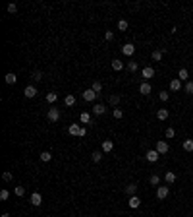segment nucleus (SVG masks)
I'll return each mask as SVG.
<instances>
[{
  "label": "nucleus",
  "mask_w": 193,
  "mask_h": 217,
  "mask_svg": "<svg viewBox=\"0 0 193 217\" xmlns=\"http://www.w3.org/2000/svg\"><path fill=\"white\" fill-rule=\"evenodd\" d=\"M68 132H70L72 136H79V138H83V136L87 134V130L83 126H79V124H70V126H68Z\"/></svg>",
  "instance_id": "f257e3e1"
},
{
  "label": "nucleus",
  "mask_w": 193,
  "mask_h": 217,
  "mask_svg": "<svg viewBox=\"0 0 193 217\" xmlns=\"http://www.w3.org/2000/svg\"><path fill=\"white\" fill-rule=\"evenodd\" d=\"M47 118H48L50 122H58V120H60V111L56 109V107L48 109V112H47Z\"/></svg>",
  "instance_id": "f03ea898"
},
{
  "label": "nucleus",
  "mask_w": 193,
  "mask_h": 217,
  "mask_svg": "<svg viewBox=\"0 0 193 217\" xmlns=\"http://www.w3.org/2000/svg\"><path fill=\"white\" fill-rule=\"evenodd\" d=\"M155 149H156L158 153H160V155H166V153H168V149H170V147H168V142H164V140H158Z\"/></svg>",
  "instance_id": "7ed1b4c3"
},
{
  "label": "nucleus",
  "mask_w": 193,
  "mask_h": 217,
  "mask_svg": "<svg viewBox=\"0 0 193 217\" xmlns=\"http://www.w3.org/2000/svg\"><path fill=\"white\" fill-rule=\"evenodd\" d=\"M158 157H160V153H158L156 149H149V151L145 153V159H147L149 163H156V161H158Z\"/></svg>",
  "instance_id": "20e7f679"
},
{
  "label": "nucleus",
  "mask_w": 193,
  "mask_h": 217,
  "mask_svg": "<svg viewBox=\"0 0 193 217\" xmlns=\"http://www.w3.org/2000/svg\"><path fill=\"white\" fill-rule=\"evenodd\" d=\"M168 194H170V188H168V186H158V188H156V198H158V200H166Z\"/></svg>",
  "instance_id": "39448f33"
},
{
  "label": "nucleus",
  "mask_w": 193,
  "mask_h": 217,
  "mask_svg": "<svg viewBox=\"0 0 193 217\" xmlns=\"http://www.w3.org/2000/svg\"><path fill=\"white\" fill-rule=\"evenodd\" d=\"M29 202L35 205V208H39V205L43 203V196H41L39 192H33V194H31V198H29Z\"/></svg>",
  "instance_id": "423d86ee"
},
{
  "label": "nucleus",
  "mask_w": 193,
  "mask_h": 217,
  "mask_svg": "<svg viewBox=\"0 0 193 217\" xmlns=\"http://www.w3.org/2000/svg\"><path fill=\"white\" fill-rule=\"evenodd\" d=\"M23 95H25L27 99H33V97L37 95V87H35V85H27V87L23 89Z\"/></svg>",
  "instance_id": "0eeeda50"
},
{
  "label": "nucleus",
  "mask_w": 193,
  "mask_h": 217,
  "mask_svg": "<svg viewBox=\"0 0 193 217\" xmlns=\"http://www.w3.org/2000/svg\"><path fill=\"white\" fill-rule=\"evenodd\" d=\"M83 99H85L87 103H93V101L97 99V93H95L93 89H85V91H83Z\"/></svg>",
  "instance_id": "6e6552de"
},
{
  "label": "nucleus",
  "mask_w": 193,
  "mask_h": 217,
  "mask_svg": "<svg viewBox=\"0 0 193 217\" xmlns=\"http://www.w3.org/2000/svg\"><path fill=\"white\" fill-rule=\"evenodd\" d=\"M122 52L126 54V56H131V54L135 52V45H133V43H126V45L122 47Z\"/></svg>",
  "instance_id": "1a4fd4ad"
},
{
  "label": "nucleus",
  "mask_w": 193,
  "mask_h": 217,
  "mask_svg": "<svg viewBox=\"0 0 193 217\" xmlns=\"http://www.w3.org/2000/svg\"><path fill=\"white\" fill-rule=\"evenodd\" d=\"M141 76H143V79H151V78L155 76V70H153L151 66H147V68H143V70H141Z\"/></svg>",
  "instance_id": "9d476101"
},
{
  "label": "nucleus",
  "mask_w": 193,
  "mask_h": 217,
  "mask_svg": "<svg viewBox=\"0 0 193 217\" xmlns=\"http://www.w3.org/2000/svg\"><path fill=\"white\" fill-rule=\"evenodd\" d=\"M178 79H180V82H187V79H189V72H187V68H180V72H178Z\"/></svg>",
  "instance_id": "9b49d317"
},
{
  "label": "nucleus",
  "mask_w": 193,
  "mask_h": 217,
  "mask_svg": "<svg viewBox=\"0 0 193 217\" xmlns=\"http://www.w3.org/2000/svg\"><path fill=\"white\" fill-rule=\"evenodd\" d=\"M164 51H166V49H158V51H153L151 58H153L155 62H160V60H162V54H164Z\"/></svg>",
  "instance_id": "f8f14e48"
},
{
  "label": "nucleus",
  "mask_w": 193,
  "mask_h": 217,
  "mask_svg": "<svg viewBox=\"0 0 193 217\" xmlns=\"http://www.w3.org/2000/svg\"><path fill=\"white\" fill-rule=\"evenodd\" d=\"M139 93H141V95H149V93H151V84H149V82H143V84L139 85Z\"/></svg>",
  "instance_id": "ddd939ff"
},
{
  "label": "nucleus",
  "mask_w": 193,
  "mask_h": 217,
  "mask_svg": "<svg viewBox=\"0 0 193 217\" xmlns=\"http://www.w3.org/2000/svg\"><path fill=\"white\" fill-rule=\"evenodd\" d=\"M168 117H170L168 109H158V111H156V118H158V120H166Z\"/></svg>",
  "instance_id": "4468645a"
},
{
  "label": "nucleus",
  "mask_w": 193,
  "mask_h": 217,
  "mask_svg": "<svg viewBox=\"0 0 193 217\" xmlns=\"http://www.w3.org/2000/svg\"><path fill=\"white\" fill-rule=\"evenodd\" d=\"M128 203H130V208H133V209H137V208H139V205H141V200H139L137 196H130V202H128Z\"/></svg>",
  "instance_id": "2eb2a0df"
},
{
  "label": "nucleus",
  "mask_w": 193,
  "mask_h": 217,
  "mask_svg": "<svg viewBox=\"0 0 193 217\" xmlns=\"http://www.w3.org/2000/svg\"><path fill=\"white\" fill-rule=\"evenodd\" d=\"M79 120H81V124H93V118H91L89 112H81V115H79Z\"/></svg>",
  "instance_id": "dca6fc26"
},
{
  "label": "nucleus",
  "mask_w": 193,
  "mask_h": 217,
  "mask_svg": "<svg viewBox=\"0 0 193 217\" xmlns=\"http://www.w3.org/2000/svg\"><path fill=\"white\" fill-rule=\"evenodd\" d=\"M112 149H114V144H112V140H104V142H103V151H104V153H110Z\"/></svg>",
  "instance_id": "f3484780"
},
{
  "label": "nucleus",
  "mask_w": 193,
  "mask_h": 217,
  "mask_svg": "<svg viewBox=\"0 0 193 217\" xmlns=\"http://www.w3.org/2000/svg\"><path fill=\"white\" fill-rule=\"evenodd\" d=\"M164 180H166V184H174V182H176V175L172 173V171H166Z\"/></svg>",
  "instance_id": "a211bd4d"
},
{
  "label": "nucleus",
  "mask_w": 193,
  "mask_h": 217,
  "mask_svg": "<svg viewBox=\"0 0 193 217\" xmlns=\"http://www.w3.org/2000/svg\"><path fill=\"white\" fill-rule=\"evenodd\" d=\"M4 82H6V84H10V85H14V84L18 82V76L10 72V74H6V76H4Z\"/></svg>",
  "instance_id": "6ab92c4d"
},
{
  "label": "nucleus",
  "mask_w": 193,
  "mask_h": 217,
  "mask_svg": "<svg viewBox=\"0 0 193 217\" xmlns=\"http://www.w3.org/2000/svg\"><path fill=\"white\" fill-rule=\"evenodd\" d=\"M126 192L130 194V196H137V184H133V182H131V184H128V186H126Z\"/></svg>",
  "instance_id": "aec40b11"
},
{
  "label": "nucleus",
  "mask_w": 193,
  "mask_h": 217,
  "mask_svg": "<svg viewBox=\"0 0 193 217\" xmlns=\"http://www.w3.org/2000/svg\"><path fill=\"white\" fill-rule=\"evenodd\" d=\"M170 89H172V91H180V89H181V82H180L178 78L170 82Z\"/></svg>",
  "instance_id": "412c9836"
},
{
  "label": "nucleus",
  "mask_w": 193,
  "mask_h": 217,
  "mask_svg": "<svg viewBox=\"0 0 193 217\" xmlns=\"http://www.w3.org/2000/svg\"><path fill=\"white\" fill-rule=\"evenodd\" d=\"M93 112H95V115H104V112H106V109H104V105L97 103V105L93 107Z\"/></svg>",
  "instance_id": "4be33fe9"
},
{
  "label": "nucleus",
  "mask_w": 193,
  "mask_h": 217,
  "mask_svg": "<svg viewBox=\"0 0 193 217\" xmlns=\"http://www.w3.org/2000/svg\"><path fill=\"white\" fill-rule=\"evenodd\" d=\"M64 103H66V107H74V105H75V97H74V95H66V97H64Z\"/></svg>",
  "instance_id": "5701e85b"
},
{
  "label": "nucleus",
  "mask_w": 193,
  "mask_h": 217,
  "mask_svg": "<svg viewBox=\"0 0 193 217\" xmlns=\"http://www.w3.org/2000/svg\"><path fill=\"white\" fill-rule=\"evenodd\" d=\"M103 155H104V151H93V153H91V159H93L95 163H99L100 159H103Z\"/></svg>",
  "instance_id": "b1692460"
},
{
  "label": "nucleus",
  "mask_w": 193,
  "mask_h": 217,
  "mask_svg": "<svg viewBox=\"0 0 193 217\" xmlns=\"http://www.w3.org/2000/svg\"><path fill=\"white\" fill-rule=\"evenodd\" d=\"M112 68H114L116 72H120V70H124V62H120L118 58H114V60H112Z\"/></svg>",
  "instance_id": "393cba45"
},
{
  "label": "nucleus",
  "mask_w": 193,
  "mask_h": 217,
  "mask_svg": "<svg viewBox=\"0 0 193 217\" xmlns=\"http://www.w3.org/2000/svg\"><path fill=\"white\" fill-rule=\"evenodd\" d=\"M50 159H52V153H50V151H43V153H41V161H43V163H48Z\"/></svg>",
  "instance_id": "a878e982"
},
{
  "label": "nucleus",
  "mask_w": 193,
  "mask_h": 217,
  "mask_svg": "<svg viewBox=\"0 0 193 217\" xmlns=\"http://www.w3.org/2000/svg\"><path fill=\"white\" fill-rule=\"evenodd\" d=\"M126 68H128L130 72H135V70H137V68H139V64L135 62V60H131V62H128V64H126Z\"/></svg>",
  "instance_id": "bb28decb"
},
{
  "label": "nucleus",
  "mask_w": 193,
  "mask_h": 217,
  "mask_svg": "<svg viewBox=\"0 0 193 217\" xmlns=\"http://www.w3.org/2000/svg\"><path fill=\"white\" fill-rule=\"evenodd\" d=\"M91 89H93V91H95V93L99 95V93H100V91H103V84H100V82H93V87H91Z\"/></svg>",
  "instance_id": "cd10ccee"
},
{
  "label": "nucleus",
  "mask_w": 193,
  "mask_h": 217,
  "mask_svg": "<svg viewBox=\"0 0 193 217\" xmlns=\"http://www.w3.org/2000/svg\"><path fill=\"white\" fill-rule=\"evenodd\" d=\"M128 25H130V24H128L126 19H120V21H118V29H120V31H126Z\"/></svg>",
  "instance_id": "c85d7f7f"
},
{
  "label": "nucleus",
  "mask_w": 193,
  "mask_h": 217,
  "mask_svg": "<svg viewBox=\"0 0 193 217\" xmlns=\"http://www.w3.org/2000/svg\"><path fill=\"white\" fill-rule=\"evenodd\" d=\"M56 99H58V93H54V91H50V93H47V101H48V103H54Z\"/></svg>",
  "instance_id": "c756f323"
},
{
  "label": "nucleus",
  "mask_w": 193,
  "mask_h": 217,
  "mask_svg": "<svg viewBox=\"0 0 193 217\" xmlns=\"http://www.w3.org/2000/svg\"><path fill=\"white\" fill-rule=\"evenodd\" d=\"M184 149L185 151H193V140H185L184 142Z\"/></svg>",
  "instance_id": "7c9ffc66"
},
{
  "label": "nucleus",
  "mask_w": 193,
  "mask_h": 217,
  "mask_svg": "<svg viewBox=\"0 0 193 217\" xmlns=\"http://www.w3.org/2000/svg\"><path fill=\"white\" fill-rule=\"evenodd\" d=\"M184 91H185L187 95H193V82H187L185 87H184Z\"/></svg>",
  "instance_id": "2f4dec72"
},
{
  "label": "nucleus",
  "mask_w": 193,
  "mask_h": 217,
  "mask_svg": "<svg viewBox=\"0 0 193 217\" xmlns=\"http://www.w3.org/2000/svg\"><path fill=\"white\" fill-rule=\"evenodd\" d=\"M112 115H114V118H118V120H120V118L124 117V111L118 107V109H114V111H112Z\"/></svg>",
  "instance_id": "473e14b6"
},
{
  "label": "nucleus",
  "mask_w": 193,
  "mask_h": 217,
  "mask_svg": "<svg viewBox=\"0 0 193 217\" xmlns=\"http://www.w3.org/2000/svg\"><path fill=\"white\" fill-rule=\"evenodd\" d=\"M149 182H151V184H153V186H156V184H158V182H160V178H158V175H151V178H149Z\"/></svg>",
  "instance_id": "72a5a7b5"
},
{
  "label": "nucleus",
  "mask_w": 193,
  "mask_h": 217,
  "mask_svg": "<svg viewBox=\"0 0 193 217\" xmlns=\"http://www.w3.org/2000/svg\"><path fill=\"white\" fill-rule=\"evenodd\" d=\"M110 105H118V103H120V95H110Z\"/></svg>",
  "instance_id": "f704fd0d"
},
{
  "label": "nucleus",
  "mask_w": 193,
  "mask_h": 217,
  "mask_svg": "<svg viewBox=\"0 0 193 217\" xmlns=\"http://www.w3.org/2000/svg\"><path fill=\"white\" fill-rule=\"evenodd\" d=\"M14 192H16V196H23V194H25V188H23V186H16Z\"/></svg>",
  "instance_id": "c9c22d12"
},
{
  "label": "nucleus",
  "mask_w": 193,
  "mask_h": 217,
  "mask_svg": "<svg viewBox=\"0 0 193 217\" xmlns=\"http://www.w3.org/2000/svg\"><path fill=\"white\" fill-rule=\"evenodd\" d=\"M2 178H4L6 182H10V180H12V178H14V175H12V173H10V171H6V173L2 175Z\"/></svg>",
  "instance_id": "e433bc0d"
},
{
  "label": "nucleus",
  "mask_w": 193,
  "mask_h": 217,
  "mask_svg": "<svg viewBox=\"0 0 193 217\" xmlns=\"http://www.w3.org/2000/svg\"><path fill=\"white\" fill-rule=\"evenodd\" d=\"M158 97H160V101H168V99H170V93H166V91H160V93H158Z\"/></svg>",
  "instance_id": "4c0bfd02"
},
{
  "label": "nucleus",
  "mask_w": 193,
  "mask_h": 217,
  "mask_svg": "<svg viewBox=\"0 0 193 217\" xmlns=\"http://www.w3.org/2000/svg\"><path fill=\"white\" fill-rule=\"evenodd\" d=\"M8 12H10V14H16V12H18V6H16L14 2H12V4H8Z\"/></svg>",
  "instance_id": "58836bf2"
},
{
  "label": "nucleus",
  "mask_w": 193,
  "mask_h": 217,
  "mask_svg": "<svg viewBox=\"0 0 193 217\" xmlns=\"http://www.w3.org/2000/svg\"><path fill=\"white\" fill-rule=\"evenodd\" d=\"M33 79H35V82H41V79H43V72H33Z\"/></svg>",
  "instance_id": "ea45409f"
},
{
  "label": "nucleus",
  "mask_w": 193,
  "mask_h": 217,
  "mask_svg": "<svg viewBox=\"0 0 193 217\" xmlns=\"http://www.w3.org/2000/svg\"><path fill=\"white\" fill-rule=\"evenodd\" d=\"M10 198V192L8 190H2V192H0V200H8Z\"/></svg>",
  "instance_id": "a19ab883"
},
{
  "label": "nucleus",
  "mask_w": 193,
  "mask_h": 217,
  "mask_svg": "<svg viewBox=\"0 0 193 217\" xmlns=\"http://www.w3.org/2000/svg\"><path fill=\"white\" fill-rule=\"evenodd\" d=\"M104 39H106V41H112V39H114V33H112V31H104Z\"/></svg>",
  "instance_id": "79ce46f5"
},
{
  "label": "nucleus",
  "mask_w": 193,
  "mask_h": 217,
  "mask_svg": "<svg viewBox=\"0 0 193 217\" xmlns=\"http://www.w3.org/2000/svg\"><path fill=\"white\" fill-rule=\"evenodd\" d=\"M174 128H166V138H174Z\"/></svg>",
  "instance_id": "37998d69"
},
{
  "label": "nucleus",
  "mask_w": 193,
  "mask_h": 217,
  "mask_svg": "<svg viewBox=\"0 0 193 217\" xmlns=\"http://www.w3.org/2000/svg\"><path fill=\"white\" fill-rule=\"evenodd\" d=\"M0 217H10V213H2V215H0Z\"/></svg>",
  "instance_id": "c03bdc74"
}]
</instances>
